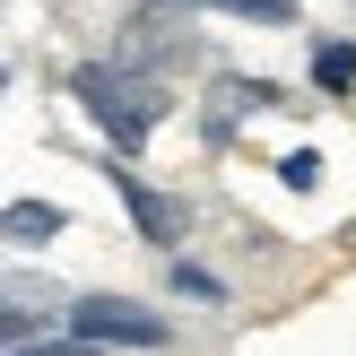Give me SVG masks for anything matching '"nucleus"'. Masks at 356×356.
<instances>
[{
  "instance_id": "f257e3e1",
  "label": "nucleus",
  "mask_w": 356,
  "mask_h": 356,
  "mask_svg": "<svg viewBox=\"0 0 356 356\" xmlns=\"http://www.w3.org/2000/svg\"><path fill=\"white\" fill-rule=\"evenodd\" d=\"M70 96H79V113L113 139V156H139L148 131L165 122V87H156L148 70H131V61H79L70 70Z\"/></svg>"
},
{
  "instance_id": "f03ea898",
  "label": "nucleus",
  "mask_w": 356,
  "mask_h": 356,
  "mask_svg": "<svg viewBox=\"0 0 356 356\" xmlns=\"http://www.w3.org/2000/svg\"><path fill=\"white\" fill-rule=\"evenodd\" d=\"M104 183H113V200L131 209V235L139 243H156V252H183V235H191V209H183V191H156V183H139V165L131 156H104Z\"/></svg>"
},
{
  "instance_id": "7ed1b4c3",
  "label": "nucleus",
  "mask_w": 356,
  "mask_h": 356,
  "mask_svg": "<svg viewBox=\"0 0 356 356\" xmlns=\"http://www.w3.org/2000/svg\"><path fill=\"white\" fill-rule=\"evenodd\" d=\"M70 339H87V348H165L174 330H165V313H148V305H131V296H70Z\"/></svg>"
},
{
  "instance_id": "20e7f679",
  "label": "nucleus",
  "mask_w": 356,
  "mask_h": 356,
  "mask_svg": "<svg viewBox=\"0 0 356 356\" xmlns=\"http://www.w3.org/2000/svg\"><path fill=\"white\" fill-rule=\"evenodd\" d=\"M52 235H70V209L61 200H9V209H0V243H17V252H44Z\"/></svg>"
},
{
  "instance_id": "39448f33",
  "label": "nucleus",
  "mask_w": 356,
  "mask_h": 356,
  "mask_svg": "<svg viewBox=\"0 0 356 356\" xmlns=\"http://www.w3.org/2000/svg\"><path fill=\"white\" fill-rule=\"evenodd\" d=\"M270 104H287L270 79H218V104H209V139L226 148V139H235V122H243V113H270Z\"/></svg>"
},
{
  "instance_id": "423d86ee",
  "label": "nucleus",
  "mask_w": 356,
  "mask_h": 356,
  "mask_svg": "<svg viewBox=\"0 0 356 356\" xmlns=\"http://www.w3.org/2000/svg\"><path fill=\"white\" fill-rule=\"evenodd\" d=\"M44 330H52V296L17 287V296H9V313H0V348H17V339H44Z\"/></svg>"
},
{
  "instance_id": "0eeeda50",
  "label": "nucleus",
  "mask_w": 356,
  "mask_h": 356,
  "mask_svg": "<svg viewBox=\"0 0 356 356\" xmlns=\"http://www.w3.org/2000/svg\"><path fill=\"white\" fill-rule=\"evenodd\" d=\"M313 87H322V96H356V44L348 35L313 44Z\"/></svg>"
},
{
  "instance_id": "6e6552de",
  "label": "nucleus",
  "mask_w": 356,
  "mask_h": 356,
  "mask_svg": "<svg viewBox=\"0 0 356 356\" xmlns=\"http://www.w3.org/2000/svg\"><path fill=\"white\" fill-rule=\"evenodd\" d=\"M165 287H174V296H191V305H226V278H218V270H200V261H183V252H165Z\"/></svg>"
},
{
  "instance_id": "1a4fd4ad",
  "label": "nucleus",
  "mask_w": 356,
  "mask_h": 356,
  "mask_svg": "<svg viewBox=\"0 0 356 356\" xmlns=\"http://www.w3.org/2000/svg\"><path fill=\"white\" fill-rule=\"evenodd\" d=\"M191 9H226V17H261V26H296V0H191Z\"/></svg>"
},
{
  "instance_id": "9d476101",
  "label": "nucleus",
  "mask_w": 356,
  "mask_h": 356,
  "mask_svg": "<svg viewBox=\"0 0 356 356\" xmlns=\"http://www.w3.org/2000/svg\"><path fill=\"white\" fill-rule=\"evenodd\" d=\"M278 183L287 191H322V148H287L278 156Z\"/></svg>"
},
{
  "instance_id": "9b49d317",
  "label": "nucleus",
  "mask_w": 356,
  "mask_h": 356,
  "mask_svg": "<svg viewBox=\"0 0 356 356\" xmlns=\"http://www.w3.org/2000/svg\"><path fill=\"white\" fill-rule=\"evenodd\" d=\"M0 356H96L87 339H17V348H0Z\"/></svg>"
}]
</instances>
